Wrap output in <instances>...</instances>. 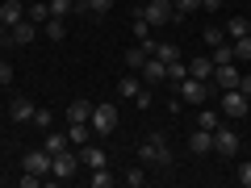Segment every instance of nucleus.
I'll use <instances>...</instances> for the list:
<instances>
[{"mask_svg":"<svg viewBox=\"0 0 251 188\" xmlns=\"http://www.w3.org/2000/svg\"><path fill=\"white\" fill-rule=\"evenodd\" d=\"M138 80H143L147 88H155V84H163V80H168V63H163L159 54H151V59L143 63V71H138Z\"/></svg>","mask_w":251,"mask_h":188,"instance_id":"8","label":"nucleus"},{"mask_svg":"<svg viewBox=\"0 0 251 188\" xmlns=\"http://www.w3.org/2000/svg\"><path fill=\"white\" fill-rule=\"evenodd\" d=\"M184 75H188V63H184V59L168 63V80H172V84H180V80H184Z\"/></svg>","mask_w":251,"mask_h":188,"instance_id":"32","label":"nucleus"},{"mask_svg":"<svg viewBox=\"0 0 251 188\" xmlns=\"http://www.w3.org/2000/svg\"><path fill=\"white\" fill-rule=\"evenodd\" d=\"M188 151H193V155H209V151H214V130H201V125H197V130L188 134Z\"/></svg>","mask_w":251,"mask_h":188,"instance_id":"12","label":"nucleus"},{"mask_svg":"<svg viewBox=\"0 0 251 188\" xmlns=\"http://www.w3.org/2000/svg\"><path fill=\"white\" fill-rule=\"evenodd\" d=\"M197 125H201V130H218L222 121H218V113H214V109H201V113H197Z\"/></svg>","mask_w":251,"mask_h":188,"instance_id":"33","label":"nucleus"},{"mask_svg":"<svg viewBox=\"0 0 251 188\" xmlns=\"http://www.w3.org/2000/svg\"><path fill=\"white\" fill-rule=\"evenodd\" d=\"M247 38H251V21H247Z\"/></svg>","mask_w":251,"mask_h":188,"instance_id":"44","label":"nucleus"},{"mask_svg":"<svg viewBox=\"0 0 251 188\" xmlns=\"http://www.w3.org/2000/svg\"><path fill=\"white\" fill-rule=\"evenodd\" d=\"M117 130V105H92V134L109 138Z\"/></svg>","mask_w":251,"mask_h":188,"instance_id":"4","label":"nucleus"},{"mask_svg":"<svg viewBox=\"0 0 251 188\" xmlns=\"http://www.w3.org/2000/svg\"><path fill=\"white\" fill-rule=\"evenodd\" d=\"M34 125L50 130V125H54V113H50V109H34Z\"/></svg>","mask_w":251,"mask_h":188,"instance_id":"36","label":"nucleus"},{"mask_svg":"<svg viewBox=\"0 0 251 188\" xmlns=\"http://www.w3.org/2000/svg\"><path fill=\"white\" fill-rule=\"evenodd\" d=\"M176 88H180V100H184V105H193V109H201V105L209 100V80H193V75H184Z\"/></svg>","mask_w":251,"mask_h":188,"instance_id":"2","label":"nucleus"},{"mask_svg":"<svg viewBox=\"0 0 251 188\" xmlns=\"http://www.w3.org/2000/svg\"><path fill=\"white\" fill-rule=\"evenodd\" d=\"M25 17L34 21V25H46V21H50V4H29Z\"/></svg>","mask_w":251,"mask_h":188,"instance_id":"28","label":"nucleus"},{"mask_svg":"<svg viewBox=\"0 0 251 188\" xmlns=\"http://www.w3.org/2000/svg\"><path fill=\"white\" fill-rule=\"evenodd\" d=\"M234 180H239L243 188H251V163H239V176H234Z\"/></svg>","mask_w":251,"mask_h":188,"instance_id":"39","label":"nucleus"},{"mask_svg":"<svg viewBox=\"0 0 251 188\" xmlns=\"http://www.w3.org/2000/svg\"><path fill=\"white\" fill-rule=\"evenodd\" d=\"M34 38H38V25H34V21H29V17H21L17 25L9 29V46H29V42H34Z\"/></svg>","mask_w":251,"mask_h":188,"instance_id":"10","label":"nucleus"},{"mask_svg":"<svg viewBox=\"0 0 251 188\" xmlns=\"http://www.w3.org/2000/svg\"><path fill=\"white\" fill-rule=\"evenodd\" d=\"M75 0H50V17H72Z\"/></svg>","mask_w":251,"mask_h":188,"instance_id":"31","label":"nucleus"},{"mask_svg":"<svg viewBox=\"0 0 251 188\" xmlns=\"http://www.w3.org/2000/svg\"><path fill=\"white\" fill-rule=\"evenodd\" d=\"M42 29H46V38H50V42H63V38H67V25H63V17H50Z\"/></svg>","mask_w":251,"mask_h":188,"instance_id":"25","label":"nucleus"},{"mask_svg":"<svg viewBox=\"0 0 251 188\" xmlns=\"http://www.w3.org/2000/svg\"><path fill=\"white\" fill-rule=\"evenodd\" d=\"M0 4H4V0H0Z\"/></svg>","mask_w":251,"mask_h":188,"instance_id":"45","label":"nucleus"},{"mask_svg":"<svg viewBox=\"0 0 251 188\" xmlns=\"http://www.w3.org/2000/svg\"><path fill=\"white\" fill-rule=\"evenodd\" d=\"M109 9H113V0H80L75 4V13H88V17H105Z\"/></svg>","mask_w":251,"mask_h":188,"instance_id":"21","label":"nucleus"},{"mask_svg":"<svg viewBox=\"0 0 251 188\" xmlns=\"http://www.w3.org/2000/svg\"><path fill=\"white\" fill-rule=\"evenodd\" d=\"M34 109H38V105H29L25 96H17V100L9 105V117H13V121H34Z\"/></svg>","mask_w":251,"mask_h":188,"instance_id":"20","label":"nucleus"},{"mask_svg":"<svg viewBox=\"0 0 251 188\" xmlns=\"http://www.w3.org/2000/svg\"><path fill=\"white\" fill-rule=\"evenodd\" d=\"M209 59H214V67H222V63H234V46H230V42L209 46Z\"/></svg>","mask_w":251,"mask_h":188,"instance_id":"22","label":"nucleus"},{"mask_svg":"<svg viewBox=\"0 0 251 188\" xmlns=\"http://www.w3.org/2000/svg\"><path fill=\"white\" fill-rule=\"evenodd\" d=\"M239 67H234V63H222V67H214V80H209V84H218V88H222V92H230V88H239Z\"/></svg>","mask_w":251,"mask_h":188,"instance_id":"11","label":"nucleus"},{"mask_svg":"<svg viewBox=\"0 0 251 188\" xmlns=\"http://www.w3.org/2000/svg\"><path fill=\"white\" fill-rule=\"evenodd\" d=\"M138 92H143V80H138V71H134V75H122V84H117V96H122V100H134Z\"/></svg>","mask_w":251,"mask_h":188,"instance_id":"18","label":"nucleus"},{"mask_svg":"<svg viewBox=\"0 0 251 188\" xmlns=\"http://www.w3.org/2000/svg\"><path fill=\"white\" fill-rule=\"evenodd\" d=\"M138 159H143L147 167H172V146L163 142L159 134H151V138L138 142Z\"/></svg>","mask_w":251,"mask_h":188,"instance_id":"1","label":"nucleus"},{"mask_svg":"<svg viewBox=\"0 0 251 188\" xmlns=\"http://www.w3.org/2000/svg\"><path fill=\"white\" fill-rule=\"evenodd\" d=\"M126 184H130V188H143L147 184V163H138V167L126 171Z\"/></svg>","mask_w":251,"mask_h":188,"instance_id":"29","label":"nucleus"},{"mask_svg":"<svg viewBox=\"0 0 251 188\" xmlns=\"http://www.w3.org/2000/svg\"><path fill=\"white\" fill-rule=\"evenodd\" d=\"M50 159H54V155L46 151V146H34V151H25V159H21V171H34V176H50Z\"/></svg>","mask_w":251,"mask_h":188,"instance_id":"6","label":"nucleus"},{"mask_svg":"<svg viewBox=\"0 0 251 188\" xmlns=\"http://www.w3.org/2000/svg\"><path fill=\"white\" fill-rule=\"evenodd\" d=\"M201 38H205V46H218V42H226V34H222V29H218V25H209V29H205V34H201Z\"/></svg>","mask_w":251,"mask_h":188,"instance_id":"37","label":"nucleus"},{"mask_svg":"<svg viewBox=\"0 0 251 188\" xmlns=\"http://www.w3.org/2000/svg\"><path fill=\"white\" fill-rule=\"evenodd\" d=\"M130 34H134V42H151V21H147L143 13H134V25H130Z\"/></svg>","mask_w":251,"mask_h":188,"instance_id":"23","label":"nucleus"},{"mask_svg":"<svg viewBox=\"0 0 251 188\" xmlns=\"http://www.w3.org/2000/svg\"><path fill=\"white\" fill-rule=\"evenodd\" d=\"M151 100H155V96H151V88H147V84H143V92H138V96H134V105H138V109H151Z\"/></svg>","mask_w":251,"mask_h":188,"instance_id":"38","label":"nucleus"},{"mask_svg":"<svg viewBox=\"0 0 251 188\" xmlns=\"http://www.w3.org/2000/svg\"><path fill=\"white\" fill-rule=\"evenodd\" d=\"M226 34H230V38H243V34H247V17H230V21H226Z\"/></svg>","mask_w":251,"mask_h":188,"instance_id":"35","label":"nucleus"},{"mask_svg":"<svg viewBox=\"0 0 251 188\" xmlns=\"http://www.w3.org/2000/svg\"><path fill=\"white\" fill-rule=\"evenodd\" d=\"M0 84H13V63L0 59Z\"/></svg>","mask_w":251,"mask_h":188,"instance_id":"40","label":"nucleus"},{"mask_svg":"<svg viewBox=\"0 0 251 188\" xmlns=\"http://www.w3.org/2000/svg\"><path fill=\"white\" fill-rule=\"evenodd\" d=\"M234 63H251V38L247 34H243V38H234Z\"/></svg>","mask_w":251,"mask_h":188,"instance_id":"27","label":"nucleus"},{"mask_svg":"<svg viewBox=\"0 0 251 188\" xmlns=\"http://www.w3.org/2000/svg\"><path fill=\"white\" fill-rule=\"evenodd\" d=\"M222 4H226V0H201V9H205V13H214V9H222Z\"/></svg>","mask_w":251,"mask_h":188,"instance_id":"42","label":"nucleus"},{"mask_svg":"<svg viewBox=\"0 0 251 188\" xmlns=\"http://www.w3.org/2000/svg\"><path fill=\"white\" fill-rule=\"evenodd\" d=\"M155 54H159L163 63H176V59H180V46H176V42H159V46H155Z\"/></svg>","mask_w":251,"mask_h":188,"instance_id":"30","label":"nucleus"},{"mask_svg":"<svg viewBox=\"0 0 251 188\" xmlns=\"http://www.w3.org/2000/svg\"><path fill=\"white\" fill-rule=\"evenodd\" d=\"M67 138H72L75 146L92 142V121H67Z\"/></svg>","mask_w":251,"mask_h":188,"instance_id":"15","label":"nucleus"},{"mask_svg":"<svg viewBox=\"0 0 251 188\" xmlns=\"http://www.w3.org/2000/svg\"><path fill=\"white\" fill-rule=\"evenodd\" d=\"M80 167H84L80 155H72V151H59V155L50 159V176H54V180H72Z\"/></svg>","mask_w":251,"mask_h":188,"instance_id":"5","label":"nucleus"},{"mask_svg":"<svg viewBox=\"0 0 251 188\" xmlns=\"http://www.w3.org/2000/svg\"><path fill=\"white\" fill-rule=\"evenodd\" d=\"M239 92H243V96H251V75H239Z\"/></svg>","mask_w":251,"mask_h":188,"instance_id":"41","label":"nucleus"},{"mask_svg":"<svg viewBox=\"0 0 251 188\" xmlns=\"http://www.w3.org/2000/svg\"><path fill=\"white\" fill-rule=\"evenodd\" d=\"M138 13L151 21V29H159V25H168V21H176V9H172V0H147Z\"/></svg>","mask_w":251,"mask_h":188,"instance_id":"3","label":"nucleus"},{"mask_svg":"<svg viewBox=\"0 0 251 188\" xmlns=\"http://www.w3.org/2000/svg\"><path fill=\"white\" fill-rule=\"evenodd\" d=\"M172 9H176V17H188V13L201 9V0H172Z\"/></svg>","mask_w":251,"mask_h":188,"instance_id":"34","label":"nucleus"},{"mask_svg":"<svg viewBox=\"0 0 251 188\" xmlns=\"http://www.w3.org/2000/svg\"><path fill=\"white\" fill-rule=\"evenodd\" d=\"M80 163H84V167H88V171H92V167H109V155L100 151V146L84 142V146H80Z\"/></svg>","mask_w":251,"mask_h":188,"instance_id":"13","label":"nucleus"},{"mask_svg":"<svg viewBox=\"0 0 251 188\" xmlns=\"http://www.w3.org/2000/svg\"><path fill=\"white\" fill-rule=\"evenodd\" d=\"M117 184V176L109 167H92V188H113Z\"/></svg>","mask_w":251,"mask_h":188,"instance_id":"26","label":"nucleus"},{"mask_svg":"<svg viewBox=\"0 0 251 188\" xmlns=\"http://www.w3.org/2000/svg\"><path fill=\"white\" fill-rule=\"evenodd\" d=\"M151 59V50H147L143 42L138 46H130V50H126V71H143V63Z\"/></svg>","mask_w":251,"mask_h":188,"instance_id":"16","label":"nucleus"},{"mask_svg":"<svg viewBox=\"0 0 251 188\" xmlns=\"http://www.w3.org/2000/svg\"><path fill=\"white\" fill-rule=\"evenodd\" d=\"M0 42H9V25L4 21H0Z\"/></svg>","mask_w":251,"mask_h":188,"instance_id":"43","label":"nucleus"},{"mask_svg":"<svg viewBox=\"0 0 251 188\" xmlns=\"http://www.w3.org/2000/svg\"><path fill=\"white\" fill-rule=\"evenodd\" d=\"M222 109H226V117H247L251 113V96H243L239 88H230V92H222Z\"/></svg>","mask_w":251,"mask_h":188,"instance_id":"9","label":"nucleus"},{"mask_svg":"<svg viewBox=\"0 0 251 188\" xmlns=\"http://www.w3.org/2000/svg\"><path fill=\"white\" fill-rule=\"evenodd\" d=\"M25 17V9H21V0H4V4H0V21H4V25H17V21Z\"/></svg>","mask_w":251,"mask_h":188,"instance_id":"17","label":"nucleus"},{"mask_svg":"<svg viewBox=\"0 0 251 188\" xmlns=\"http://www.w3.org/2000/svg\"><path fill=\"white\" fill-rule=\"evenodd\" d=\"M188 75L193 80H214V59L209 54H197V59L188 63Z\"/></svg>","mask_w":251,"mask_h":188,"instance_id":"14","label":"nucleus"},{"mask_svg":"<svg viewBox=\"0 0 251 188\" xmlns=\"http://www.w3.org/2000/svg\"><path fill=\"white\" fill-rule=\"evenodd\" d=\"M67 121H92V100H72L67 105Z\"/></svg>","mask_w":251,"mask_h":188,"instance_id":"19","label":"nucleus"},{"mask_svg":"<svg viewBox=\"0 0 251 188\" xmlns=\"http://www.w3.org/2000/svg\"><path fill=\"white\" fill-rule=\"evenodd\" d=\"M239 134H234V130H226V125H218L214 130V155H222V159H234V155H239Z\"/></svg>","mask_w":251,"mask_h":188,"instance_id":"7","label":"nucleus"},{"mask_svg":"<svg viewBox=\"0 0 251 188\" xmlns=\"http://www.w3.org/2000/svg\"><path fill=\"white\" fill-rule=\"evenodd\" d=\"M42 146H46L50 155H59V151H67V146H72V138H67V134H46Z\"/></svg>","mask_w":251,"mask_h":188,"instance_id":"24","label":"nucleus"}]
</instances>
